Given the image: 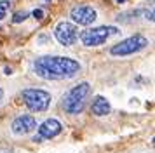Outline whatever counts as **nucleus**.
Segmentation results:
<instances>
[{
	"instance_id": "1",
	"label": "nucleus",
	"mask_w": 155,
	"mask_h": 153,
	"mask_svg": "<svg viewBox=\"0 0 155 153\" xmlns=\"http://www.w3.org/2000/svg\"><path fill=\"white\" fill-rule=\"evenodd\" d=\"M33 71L44 80H63L77 75L80 63L66 56H42L33 61Z\"/></svg>"
},
{
	"instance_id": "2",
	"label": "nucleus",
	"mask_w": 155,
	"mask_h": 153,
	"mask_svg": "<svg viewBox=\"0 0 155 153\" xmlns=\"http://www.w3.org/2000/svg\"><path fill=\"white\" fill-rule=\"evenodd\" d=\"M89 94H91V85L87 82H80L78 85H75L63 99L64 111L70 113V115H78V113H82Z\"/></svg>"
},
{
	"instance_id": "15",
	"label": "nucleus",
	"mask_w": 155,
	"mask_h": 153,
	"mask_svg": "<svg viewBox=\"0 0 155 153\" xmlns=\"http://www.w3.org/2000/svg\"><path fill=\"white\" fill-rule=\"evenodd\" d=\"M117 2H119V4H122V2H124V0H117Z\"/></svg>"
},
{
	"instance_id": "5",
	"label": "nucleus",
	"mask_w": 155,
	"mask_h": 153,
	"mask_svg": "<svg viewBox=\"0 0 155 153\" xmlns=\"http://www.w3.org/2000/svg\"><path fill=\"white\" fill-rule=\"evenodd\" d=\"M21 97L25 104L28 106L31 111H45L51 106V94L47 90L42 89H25L21 92Z\"/></svg>"
},
{
	"instance_id": "12",
	"label": "nucleus",
	"mask_w": 155,
	"mask_h": 153,
	"mask_svg": "<svg viewBox=\"0 0 155 153\" xmlns=\"http://www.w3.org/2000/svg\"><path fill=\"white\" fill-rule=\"evenodd\" d=\"M26 18H28V12L23 11V12H16L14 18H12V21H14V23H21V21H25Z\"/></svg>"
},
{
	"instance_id": "13",
	"label": "nucleus",
	"mask_w": 155,
	"mask_h": 153,
	"mask_svg": "<svg viewBox=\"0 0 155 153\" xmlns=\"http://www.w3.org/2000/svg\"><path fill=\"white\" fill-rule=\"evenodd\" d=\"M31 16H33L35 19H38V21H40V19L44 18V11H42V9H35V11L31 12Z\"/></svg>"
},
{
	"instance_id": "8",
	"label": "nucleus",
	"mask_w": 155,
	"mask_h": 153,
	"mask_svg": "<svg viewBox=\"0 0 155 153\" xmlns=\"http://www.w3.org/2000/svg\"><path fill=\"white\" fill-rule=\"evenodd\" d=\"M11 127H12V132L16 136H25V134H30L31 131L37 129V120L31 115H19L14 118Z\"/></svg>"
},
{
	"instance_id": "10",
	"label": "nucleus",
	"mask_w": 155,
	"mask_h": 153,
	"mask_svg": "<svg viewBox=\"0 0 155 153\" xmlns=\"http://www.w3.org/2000/svg\"><path fill=\"white\" fill-rule=\"evenodd\" d=\"M91 110L96 117H105V115H108L112 111V106L108 103V99H105L103 96H96L91 104Z\"/></svg>"
},
{
	"instance_id": "11",
	"label": "nucleus",
	"mask_w": 155,
	"mask_h": 153,
	"mask_svg": "<svg viewBox=\"0 0 155 153\" xmlns=\"http://www.w3.org/2000/svg\"><path fill=\"white\" fill-rule=\"evenodd\" d=\"M9 7H11V2H7V0H0V21L5 18Z\"/></svg>"
},
{
	"instance_id": "9",
	"label": "nucleus",
	"mask_w": 155,
	"mask_h": 153,
	"mask_svg": "<svg viewBox=\"0 0 155 153\" xmlns=\"http://www.w3.org/2000/svg\"><path fill=\"white\" fill-rule=\"evenodd\" d=\"M61 131H63L61 122H59V120H56V118H47V120H44L42 124L38 125V136H40L42 139H52V138H56Z\"/></svg>"
},
{
	"instance_id": "14",
	"label": "nucleus",
	"mask_w": 155,
	"mask_h": 153,
	"mask_svg": "<svg viewBox=\"0 0 155 153\" xmlns=\"http://www.w3.org/2000/svg\"><path fill=\"white\" fill-rule=\"evenodd\" d=\"M2 97H4V90L0 89V101H2Z\"/></svg>"
},
{
	"instance_id": "7",
	"label": "nucleus",
	"mask_w": 155,
	"mask_h": 153,
	"mask_svg": "<svg viewBox=\"0 0 155 153\" xmlns=\"http://www.w3.org/2000/svg\"><path fill=\"white\" fill-rule=\"evenodd\" d=\"M70 18H71V21L77 23V24L89 26V24H92V23L96 21L98 14H96V11H94L91 5H77V7L71 9Z\"/></svg>"
},
{
	"instance_id": "16",
	"label": "nucleus",
	"mask_w": 155,
	"mask_h": 153,
	"mask_svg": "<svg viewBox=\"0 0 155 153\" xmlns=\"http://www.w3.org/2000/svg\"><path fill=\"white\" fill-rule=\"evenodd\" d=\"M45 2H51V0H45Z\"/></svg>"
},
{
	"instance_id": "4",
	"label": "nucleus",
	"mask_w": 155,
	"mask_h": 153,
	"mask_svg": "<svg viewBox=\"0 0 155 153\" xmlns=\"http://www.w3.org/2000/svg\"><path fill=\"white\" fill-rule=\"evenodd\" d=\"M148 45V38L143 37V35H133L126 40L115 44L112 49H110V54L112 56H117V57H124V56H131V54H136L143 49H147Z\"/></svg>"
},
{
	"instance_id": "6",
	"label": "nucleus",
	"mask_w": 155,
	"mask_h": 153,
	"mask_svg": "<svg viewBox=\"0 0 155 153\" xmlns=\"http://www.w3.org/2000/svg\"><path fill=\"white\" fill-rule=\"evenodd\" d=\"M54 37H56V40L64 45V47H68V45H73L78 38V30L77 26L73 24V23H68V21H61L56 28H54Z\"/></svg>"
},
{
	"instance_id": "3",
	"label": "nucleus",
	"mask_w": 155,
	"mask_h": 153,
	"mask_svg": "<svg viewBox=\"0 0 155 153\" xmlns=\"http://www.w3.org/2000/svg\"><path fill=\"white\" fill-rule=\"evenodd\" d=\"M117 33H119V28L117 26H96V28L84 30L80 33V40L87 47H98V45L105 44L110 37H113Z\"/></svg>"
}]
</instances>
